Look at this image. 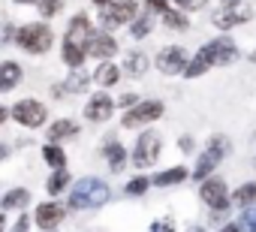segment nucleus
<instances>
[{"mask_svg": "<svg viewBox=\"0 0 256 232\" xmlns=\"http://www.w3.org/2000/svg\"><path fill=\"white\" fill-rule=\"evenodd\" d=\"M238 58H241L238 42H235L229 34H220V36L208 40L205 46H199V52H196V54H190L187 70H184L181 76H184V78H199V76H205L208 70H217V66H232Z\"/></svg>", "mask_w": 256, "mask_h": 232, "instance_id": "1", "label": "nucleus"}, {"mask_svg": "<svg viewBox=\"0 0 256 232\" xmlns=\"http://www.w3.org/2000/svg\"><path fill=\"white\" fill-rule=\"evenodd\" d=\"M112 199V184L106 178H96V175H84V178H76L66 190V211H100L106 202Z\"/></svg>", "mask_w": 256, "mask_h": 232, "instance_id": "2", "label": "nucleus"}, {"mask_svg": "<svg viewBox=\"0 0 256 232\" xmlns=\"http://www.w3.org/2000/svg\"><path fill=\"white\" fill-rule=\"evenodd\" d=\"M12 46L30 58H42L58 46V34L48 22H24V24H16Z\"/></svg>", "mask_w": 256, "mask_h": 232, "instance_id": "3", "label": "nucleus"}, {"mask_svg": "<svg viewBox=\"0 0 256 232\" xmlns=\"http://www.w3.org/2000/svg\"><path fill=\"white\" fill-rule=\"evenodd\" d=\"M10 121H16L24 130H46V124L52 121V112L42 100L36 96H22L10 106Z\"/></svg>", "mask_w": 256, "mask_h": 232, "instance_id": "4", "label": "nucleus"}, {"mask_svg": "<svg viewBox=\"0 0 256 232\" xmlns=\"http://www.w3.org/2000/svg\"><path fill=\"white\" fill-rule=\"evenodd\" d=\"M160 154H163V136L151 127H145L136 142H133V151H130V166L136 172H148L151 166L160 163Z\"/></svg>", "mask_w": 256, "mask_h": 232, "instance_id": "5", "label": "nucleus"}, {"mask_svg": "<svg viewBox=\"0 0 256 232\" xmlns=\"http://www.w3.org/2000/svg\"><path fill=\"white\" fill-rule=\"evenodd\" d=\"M139 12H142V4H139V0H108L106 6H100L96 22H100V30L114 34V30L126 28Z\"/></svg>", "mask_w": 256, "mask_h": 232, "instance_id": "6", "label": "nucleus"}, {"mask_svg": "<svg viewBox=\"0 0 256 232\" xmlns=\"http://www.w3.org/2000/svg\"><path fill=\"white\" fill-rule=\"evenodd\" d=\"M166 114V102L163 100H157V96H142L133 108H126L124 114H120V127L124 130H142V127H151L154 121H160Z\"/></svg>", "mask_w": 256, "mask_h": 232, "instance_id": "7", "label": "nucleus"}, {"mask_svg": "<svg viewBox=\"0 0 256 232\" xmlns=\"http://www.w3.org/2000/svg\"><path fill=\"white\" fill-rule=\"evenodd\" d=\"M247 22H253V6L247 0H220V6L211 12V24L220 34H229Z\"/></svg>", "mask_w": 256, "mask_h": 232, "instance_id": "8", "label": "nucleus"}, {"mask_svg": "<svg viewBox=\"0 0 256 232\" xmlns=\"http://www.w3.org/2000/svg\"><path fill=\"white\" fill-rule=\"evenodd\" d=\"M196 196H199V202H202L208 211H226V208H232V202H229V184H226V178L217 175V172L208 175L205 181H199Z\"/></svg>", "mask_w": 256, "mask_h": 232, "instance_id": "9", "label": "nucleus"}, {"mask_svg": "<svg viewBox=\"0 0 256 232\" xmlns=\"http://www.w3.org/2000/svg\"><path fill=\"white\" fill-rule=\"evenodd\" d=\"M84 54H88V60H96V64L100 60H114L120 54V42H118L114 34L94 28V34L84 40Z\"/></svg>", "mask_w": 256, "mask_h": 232, "instance_id": "10", "label": "nucleus"}, {"mask_svg": "<svg viewBox=\"0 0 256 232\" xmlns=\"http://www.w3.org/2000/svg\"><path fill=\"white\" fill-rule=\"evenodd\" d=\"M187 60H190V52H187L184 46H163L151 64H154V70H157L160 76L172 78V76H181V72L187 70Z\"/></svg>", "mask_w": 256, "mask_h": 232, "instance_id": "11", "label": "nucleus"}, {"mask_svg": "<svg viewBox=\"0 0 256 232\" xmlns=\"http://www.w3.org/2000/svg\"><path fill=\"white\" fill-rule=\"evenodd\" d=\"M114 96L112 94H106V90H96V94H90L88 100H84V108H82V118L88 121V124H108L112 118H114Z\"/></svg>", "mask_w": 256, "mask_h": 232, "instance_id": "12", "label": "nucleus"}, {"mask_svg": "<svg viewBox=\"0 0 256 232\" xmlns=\"http://www.w3.org/2000/svg\"><path fill=\"white\" fill-rule=\"evenodd\" d=\"M30 220H34V226H40L42 232L58 229V226L66 220V205H60L58 199H46V202H40V205L34 208Z\"/></svg>", "mask_w": 256, "mask_h": 232, "instance_id": "13", "label": "nucleus"}, {"mask_svg": "<svg viewBox=\"0 0 256 232\" xmlns=\"http://www.w3.org/2000/svg\"><path fill=\"white\" fill-rule=\"evenodd\" d=\"M100 154H102V160H106V166H108V172H112V175H120L126 166H130V151L124 148V142H118V136H114V133L102 139Z\"/></svg>", "mask_w": 256, "mask_h": 232, "instance_id": "14", "label": "nucleus"}, {"mask_svg": "<svg viewBox=\"0 0 256 232\" xmlns=\"http://www.w3.org/2000/svg\"><path fill=\"white\" fill-rule=\"evenodd\" d=\"M118 66H120L124 78L139 82V78H145V76H148V70H151L154 64H151L148 52H142V48H126V52H124V60H120Z\"/></svg>", "mask_w": 256, "mask_h": 232, "instance_id": "15", "label": "nucleus"}, {"mask_svg": "<svg viewBox=\"0 0 256 232\" xmlns=\"http://www.w3.org/2000/svg\"><path fill=\"white\" fill-rule=\"evenodd\" d=\"M88 88H90V76H88L84 70H70L66 78L58 82L52 90H54L58 100H66V96H82V94H88Z\"/></svg>", "mask_w": 256, "mask_h": 232, "instance_id": "16", "label": "nucleus"}, {"mask_svg": "<svg viewBox=\"0 0 256 232\" xmlns=\"http://www.w3.org/2000/svg\"><path fill=\"white\" fill-rule=\"evenodd\" d=\"M82 133V124L72 121V118H54L46 124V142H70V139H78Z\"/></svg>", "mask_w": 256, "mask_h": 232, "instance_id": "17", "label": "nucleus"}, {"mask_svg": "<svg viewBox=\"0 0 256 232\" xmlns=\"http://www.w3.org/2000/svg\"><path fill=\"white\" fill-rule=\"evenodd\" d=\"M94 18L88 16V12H76V16H70V22H66V30H64V40H72V42H78V46H84V40L94 34Z\"/></svg>", "mask_w": 256, "mask_h": 232, "instance_id": "18", "label": "nucleus"}, {"mask_svg": "<svg viewBox=\"0 0 256 232\" xmlns=\"http://www.w3.org/2000/svg\"><path fill=\"white\" fill-rule=\"evenodd\" d=\"M120 78H124V72H120V66H118L114 60H100V64L94 66V72H90V84H96L100 90L114 88Z\"/></svg>", "mask_w": 256, "mask_h": 232, "instance_id": "19", "label": "nucleus"}, {"mask_svg": "<svg viewBox=\"0 0 256 232\" xmlns=\"http://www.w3.org/2000/svg\"><path fill=\"white\" fill-rule=\"evenodd\" d=\"M184 181H190V169L184 163L169 166V169H160V172L151 175V187H157V190H169V187H178Z\"/></svg>", "mask_w": 256, "mask_h": 232, "instance_id": "20", "label": "nucleus"}, {"mask_svg": "<svg viewBox=\"0 0 256 232\" xmlns=\"http://www.w3.org/2000/svg\"><path fill=\"white\" fill-rule=\"evenodd\" d=\"M223 160L214 154V151H208V148H202L199 154H196V166L190 169V181L193 184H199V181H205L208 175H214L217 172V166H220Z\"/></svg>", "mask_w": 256, "mask_h": 232, "instance_id": "21", "label": "nucleus"}, {"mask_svg": "<svg viewBox=\"0 0 256 232\" xmlns=\"http://www.w3.org/2000/svg\"><path fill=\"white\" fill-rule=\"evenodd\" d=\"M30 190L28 187H10V190H4V196H0V211L4 214H10V211H28V205H30Z\"/></svg>", "mask_w": 256, "mask_h": 232, "instance_id": "22", "label": "nucleus"}, {"mask_svg": "<svg viewBox=\"0 0 256 232\" xmlns=\"http://www.w3.org/2000/svg\"><path fill=\"white\" fill-rule=\"evenodd\" d=\"M22 78H24V66L18 60H0V94L16 90Z\"/></svg>", "mask_w": 256, "mask_h": 232, "instance_id": "23", "label": "nucleus"}, {"mask_svg": "<svg viewBox=\"0 0 256 232\" xmlns=\"http://www.w3.org/2000/svg\"><path fill=\"white\" fill-rule=\"evenodd\" d=\"M58 48H60V60H64L66 70H84V64H88L84 46H78V42H72V40H60Z\"/></svg>", "mask_w": 256, "mask_h": 232, "instance_id": "24", "label": "nucleus"}, {"mask_svg": "<svg viewBox=\"0 0 256 232\" xmlns=\"http://www.w3.org/2000/svg\"><path fill=\"white\" fill-rule=\"evenodd\" d=\"M40 154H42V160H46V166H48V172H52V169H66V166H70V157H66V148H64L60 142H42V148H40Z\"/></svg>", "mask_w": 256, "mask_h": 232, "instance_id": "25", "label": "nucleus"}, {"mask_svg": "<svg viewBox=\"0 0 256 232\" xmlns=\"http://www.w3.org/2000/svg\"><path fill=\"white\" fill-rule=\"evenodd\" d=\"M70 184H72V172H70V169H52L48 178H46V193H48V199L64 196V193L70 190Z\"/></svg>", "mask_w": 256, "mask_h": 232, "instance_id": "26", "label": "nucleus"}, {"mask_svg": "<svg viewBox=\"0 0 256 232\" xmlns=\"http://www.w3.org/2000/svg\"><path fill=\"white\" fill-rule=\"evenodd\" d=\"M157 18H160V24H163L166 30H175V34H187V30H190V16H187L184 10L169 6V10H163Z\"/></svg>", "mask_w": 256, "mask_h": 232, "instance_id": "27", "label": "nucleus"}, {"mask_svg": "<svg viewBox=\"0 0 256 232\" xmlns=\"http://www.w3.org/2000/svg\"><path fill=\"white\" fill-rule=\"evenodd\" d=\"M229 202L244 211V208H253L256 205V181H241L235 190H229Z\"/></svg>", "mask_w": 256, "mask_h": 232, "instance_id": "28", "label": "nucleus"}, {"mask_svg": "<svg viewBox=\"0 0 256 232\" xmlns=\"http://www.w3.org/2000/svg\"><path fill=\"white\" fill-rule=\"evenodd\" d=\"M154 28H157V18L148 16V12H139L130 24H126V34H130L133 40H148L154 34Z\"/></svg>", "mask_w": 256, "mask_h": 232, "instance_id": "29", "label": "nucleus"}, {"mask_svg": "<svg viewBox=\"0 0 256 232\" xmlns=\"http://www.w3.org/2000/svg\"><path fill=\"white\" fill-rule=\"evenodd\" d=\"M148 190H151V175L148 172H139V175H133L130 181L124 184V196H130V199H139Z\"/></svg>", "mask_w": 256, "mask_h": 232, "instance_id": "30", "label": "nucleus"}, {"mask_svg": "<svg viewBox=\"0 0 256 232\" xmlns=\"http://www.w3.org/2000/svg\"><path fill=\"white\" fill-rule=\"evenodd\" d=\"M34 6H36V12H40L42 22H52V18H58L64 12V0H36Z\"/></svg>", "mask_w": 256, "mask_h": 232, "instance_id": "31", "label": "nucleus"}, {"mask_svg": "<svg viewBox=\"0 0 256 232\" xmlns=\"http://www.w3.org/2000/svg\"><path fill=\"white\" fill-rule=\"evenodd\" d=\"M205 148H208V151H214L220 160H226V157H229V151H232V145H229V139H226L223 133H214V136L205 142Z\"/></svg>", "mask_w": 256, "mask_h": 232, "instance_id": "32", "label": "nucleus"}, {"mask_svg": "<svg viewBox=\"0 0 256 232\" xmlns=\"http://www.w3.org/2000/svg\"><path fill=\"white\" fill-rule=\"evenodd\" d=\"M235 223H238L241 232H256V205H253V208H244Z\"/></svg>", "mask_w": 256, "mask_h": 232, "instance_id": "33", "label": "nucleus"}, {"mask_svg": "<svg viewBox=\"0 0 256 232\" xmlns=\"http://www.w3.org/2000/svg\"><path fill=\"white\" fill-rule=\"evenodd\" d=\"M139 4H142V12H148V16H160L163 10H169L172 6V0H139Z\"/></svg>", "mask_w": 256, "mask_h": 232, "instance_id": "34", "label": "nucleus"}, {"mask_svg": "<svg viewBox=\"0 0 256 232\" xmlns=\"http://www.w3.org/2000/svg\"><path fill=\"white\" fill-rule=\"evenodd\" d=\"M139 100H142V94H136V90H124V94H120V96L114 100V106H118L120 112H126V108H133V106H136Z\"/></svg>", "mask_w": 256, "mask_h": 232, "instance_id": "35", "label": "nucleus"}, {"mask_svg": "<svg viewBox=\"0 0 256 232\" xmlns=\"http://www.w3.org/2000/svg\"><path fill=\"white\" fill-rule=\"evenodd\" d=\"M172 6H175V10H184V12L190 16V12L205 10V6H208V0H172Z\"/></svg>", "mask_w": 256, "mask_h": 232, "instance_id": "36", "label": "nucleus"}, {"mask_svg": "<svg viewBox=\"0 0 256 232\" xmlns=\"http://www.w3.org/2000/svg\"><path fill=\"white\" fill-rule=\"evenodd\" d=\"M30 226H34L30 214H22V217H18V220H16V223H12L10 229H6V232H30Z\"/></svg>", "mask_w": 256, "mask_h": 232, "instance_id": "37", "label": "nucleus"}, {"mask_svg": "<svg viewBox=\"0 0 256 232\" xmlns=\"http://www.w3.org/2000/svg\"><path fill=\"white\" fill-rule=\"evenodd\" d=\"M178 148H181L184 154H193V151H196V139H193L190 133H184V136L178 139Z\"/></svg>", "mask_w": 256, "mask_h": 232, "instance_id": "38", "label": "nucleus"}, {"mask_svg": "<svg viewBox=\"0 0 256 232\" xmlns=\"http://www.w3.org/2000/svg\"><path fill=\"white\" fill-rule=\"evenodd\" d=\"M229 211H232V208H226V211H208V220H211V223H220V226H223V223L229 220Z\"/></svg>", "mask_w": 256, "mask_h": 232, "instance_id": "39", "label": "nucleus"}, {"mask_svg": "<svg viewBox=\"0 0 256 232\" xmlns=\"http://www.w3.org/2000/svg\"><path fill=\"white\" fill-rule=\"evenodd\" d=\"M4 124H10V106L0 102V127H4Z\"/></svg>", "mask_w": 256, "mask_h": 232, "instance_id": "40", "label": "nucleus"}, {"mask_svg": "<svg viewBox=\"0 0 256 232\" xmlns=\"http://www.w3.org/2000/svg\"><path fill=\"white\" fill-rule=\"evenodd\" d=\"M12 157V148L6 145V142H0V163H4V160H10Z\"/></svg>", "mask_w": 256, "mask_h": 232, "instance_id": "41", "label": "nucleus"}, {"mask_svg": "<svg viewBox=\"0 0 256 232\" xmlns=\"http://www.w3.org/2000/svg\"><path fill=\"white\" fill-rule=\"evenodd\" d=\"M217 232H241V229H238V223H235V220H226Z\"/></svg>", "mask_w": 256, "mask_h": 232, "instance_id": "42", "label": "nucleus"}, {"mask_svg": "<svg viewBox=\"0 0 256 232\" xmlns=\"http://www.w3.org/2000/svg\"><path fill=\"white\" fill-rule=\"evenodd\" d=\"M12 4H16V6H34L36 0H12Z\"/></svg>", "mask_w": 256, "mask_h": 232, "instance_id": "43", "label": "nucleus"}, {"mask_svg": "<svg viewBox=\"0 0 256 232\" xmlns=\"http://www.w3.org/2000/svg\"><path fill=\"white\" fill-rule=\"evenodd\" d=\"M0 232H6V214L0 211Z\"/></svg>", "mask_w": 256, "mask_h": 232, "instance_id": "44", "label": "nucleus"}, {"mask_svg": "<svg viewBox=\"0 0 256 232\" xmlns=\"http://www.w3.org/2000/svg\"><path fill=\"white\" fill-rule=\"evenodd\" d=\"M90 4H94V6L100 10V6H106V4H108V0H90Z\"/></svg>", "mask_w": 256, "mask_h": 232, "instance_id": "45", "label": "nucleus"}, {"mask_svg": "<svg viewBox=\"0 0 256 232\" xmlns=\"http://www.w3.org/2000/svg\"><path fill=\"white\" fill-rule=\"evenodd\" d=\"M187 232H205V229H202V226H190Z\"/></svg>", "mask_w": 256, "mask_h": 232, "instance_id": "46", "label": "nucleus"}, {"mask_svg": "<svg viewBox=\"0 0 256 232\" xmlns=\"http://www.w3.org/2000/svg\"><path fill=\"white\" fill-rule=\"evenodd\" d=\"M250 60H253V64H256V52H250Z\"/></svg>", "mask_w": 256, "mask_h": 232, "instance_id": "47", "label": "nucleus"}, {"mask_svg": "<svg viewBox=\"0 0 256 232\" xmlns=\"http://www.w3.org/2000/svg\"><path fill=\"white\" fill-rule=\"evenodd\" d=\"M48 232H58V229H48Z\"/></svg>", "mask_w": 256, "mask_h": 232, "instance_id": "48", "label": "nucleus"}, {"mask_svg": "<svg viewBox=\"0 0 256 232\" xmlns=\"http://www.w3.org/2000/svg\"><path fill=\"white\" fill-rule=\"evenodd\" d=\"M0 28H4V24H0Z\"/></svg>", "mask_w": 256, "mask_h": 232, "instance_id": "49", "label": "nucleus"}]
</instances>
